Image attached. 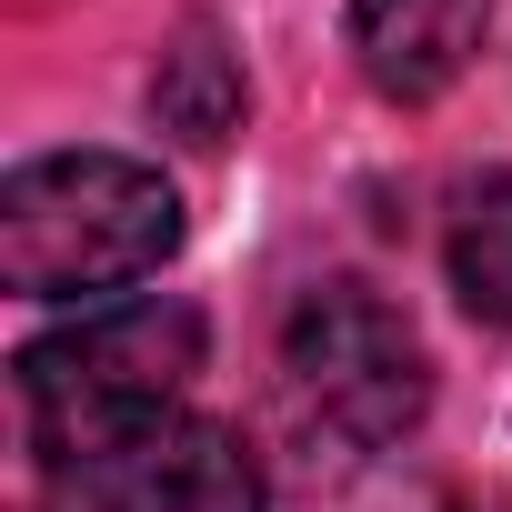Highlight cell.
I'll return each mask as SVG.
<instances>
[{
  "mask_svg": "<svg viewBox=\"0 0 512 512\" xmlns=\"http://www.w3.org/2000/svg\"><path fill=\"white\" fill-rule=\"evenodd\" d=\"M282 392L312 432L382 452L432 412V352L372 282H312L282 312Z\"/></svg>",
  "mask_w": 512,
  "mask_h": 512,
  "instance_id": "obj_3",
  "label": "cell"
},
{
  "mask_svg": "<svg viewBox=\"0 0 512 512\" xmlns=\"http://www.w3.org/2000/svg\"><path fill=\"white\" fill-rule=\"evenodd\" d=\"M201 372V312L171 292L81 312L71 332H41L21 352V442L51 482H91L111 472L131 442H151L161 422H181V392Z\"/></svg>",
  "mask_w": 512,
  "mask_h": 512,
  "instance_id": "obj_1",
  "label": "cell"
},
{
  "mask_svg": "<svg viewBox=\"0 0 512 512\" xmlns=\"http://www.w3.org/2000/svg\"><path fill=\"white\" fill-rule=\"evenodd\" d=\"M442 262H452L462 312H472V322H492V332H512V171L462 181L452 231H442Z\"/></svg>",
  "mask_w": 512,
  "mask_h": 512,
  "instance_id": "obj_7",
  "label": "cell"
},
{
  "mask_svg": "<svg viewBox=\"0 0 512 512\" xmlns=\"http://www.w3.org/2000/svg\"><path fill=\"white\" fill-rule=\"evenodd\" d=\"M181 251V201L131 151H51L0 181V282L21 302L131 292Z\"/></svg>",
  "mask_w": 512,
  "mask_h": 512,
  "instance_id": "obj_2",
  "label": "cell"
},
{
  "mask_svg": "<svg viewBox=\"0 0 512 512\" xmlns=\"http://www.w3.org/2000/svg\"><path fill=\"white\" fill-rule=\"evenodd\" d=\"M151 111H161V131H181L191 151H221V141L241 131V61H231V41H221L211 21H181V31H171V51H161V71H151Z\"/></svg>",
  "mask_w": 512,
  "mask_h": 512,
  "instance_id": "obj_6",
  "label": "cell"
},
{
  "mask_svg": "<svg viewBox=\"0 0 512 512\" xmlns=\"http://www.w3.org/2000/svg\"><path fill=\"white\" fill-rule=\"evenodd\" d=\"M492 31V0H352V61L382 101H442Z\"/></svg>",
  "mask_w": 512,
  "mask_h": 512,
  "instance_id": "obj_5",
  "label": "cell"
},
{
  "mask_svg": "<svg viewBox=\"0 0 512 512\" xmlns=\"http://www.w3.org/2000/svg\"><path fill=\"white\" fill-rule=\"evenodd\" d=\"M71 512H262V462L241 452V432L221 422H161L151 442H131L111 472L61 482Z\"/></svg>",
  "mask_w": 512,
  "mask_h": 512,
  "instance_id": "obj_4",
  "label": "cell"
}]
</instances>
